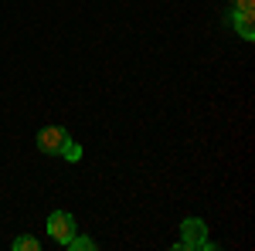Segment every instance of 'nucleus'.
I'll use <instances>...</instances> for the list:
<instances>
[{
	"label": "nucleus",
	"mask_w": 255,
	"mask_h": 251,
	"mask_svg": "<svg viewBox=\"0 0 255 251\" xmlns=\"http://www.w3.org/2000/svg\"><path fill=\"white\" fill-rule=\"evenodd\" d=\"M180 245H174V248H211L208 245V228H204V221L201 217H187L184 221V228H180Z\"/></svg>",
	"instance_id": "f257e3e1"
},
{
	"label": "nucleus",
	"mask_w": 255,
	"mask_h": 251,
	"mask_svg": "<svg viewBox=\"0 0 255 251\" xmlns=\"http://www.w3.org/2000/svg\"><path fill=\"white\" fill-rule=\"evenodd\" d=\"M48 234H51L58 245H68V241H72V234H79L75 217H72L68 211H55L51 217H48Z\"/></svg>",
	"instance_id": "f03ea898"
},
{
	"label": "nucleus",
	"mask_w": 255,
	"mask_h": 251,
	"mask_svg": "<svg viewBox=\"0 0 255 251\" xmlns=\"http://www.w3.org/2000/svg\"><path fill=\"white\" fill-rule=\"evenodd\" d=\"M72 136H68V129H61V126H44L38 133V150L48 156H61V146L68 143Z\"/></svg>",
	"instance_id": "7ed1b4c3"
},
{
	"label": "nucleus",
	"mask_w": 255,
	"mask_h": 251,
	"mask_svg": "<svg viewBox=\"0 0 255 251\" xmlns=\"http://www.w3.org/2000/svg\"><path fill=\"white\" fill-rule=\"evenodd\" d=\"M252 17H255V14H232V17H228L232 24H235V31L245 41H255V24H252Z\"/></svg>",
	"instance_id": "20e7f679"
},
{
	"label": "nucleus",
	"mask_w": 255,
	"mask_h": 251,
	"mask_svg": "<svg viewBox=\"0 0 255 251\" xmlns=\"http://www.w3.org/2000/svg\"><path fill=\"white\" fill-rule=\"evenodd\" d=\"M41 241L38 238H31V234H20V238H14V251H38Z\"/></svg>",
	"instance_id": "39448f33"
},
{
	"label": "nucleus",
	"mask_w": 255,
	"mask_h": 251,
	"mask_svg": "<svg viewBox=\"0 0 255 251\" xmlns=\"http://www.w3.org/2000/svg\"><path fill=\"white\" fill-rule=\"evenodd\" d=\"M65 248H72V251H92V248H96V241H92V238H79V234H72V241H68Z\"/></svg>",
	"instance_id": "423d86ee"
},
{
	"label": "nucleus",
	"mask_w": 255,
	"mask_h": 251,
	"mask_svg": "<svg viewBox=\"0 0 255 251\" xmlns=\"http://www.w3.org/2000/svg\"><path fill=\"white\" fill-rule=\"evenodd\" d=\"M61 156H65V160H72V163H75V160H82V146H79V143H72V139H68V143H65V146H61Z\"/></svg>",
	"instance_id": "0eeeda50"
},
{
	"label": "nucleus",
	"mask_w": 255,
	"mask_h": 251,
	"mask_svg": "<svg viewBox=\"0 0 255 251\" xmlns=\"http://www.w3.org/2000/svg\"><path fill=\"white\" fill-rule=\"evenodd\" d=\"M235 14H255V0H232Z\"/></svg>",
	"instance_id": "6e6552de"
}]
</instances>
